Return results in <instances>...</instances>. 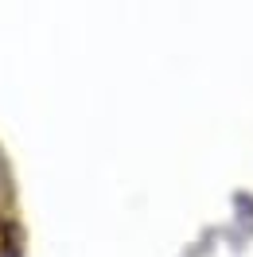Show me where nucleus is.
Here are the masks:
<instances>
[{
	"label": "nucleus",
	"instance_id": "f257e3e1",
	"mask_svg": "<svg viewBox=\"0 0 253 257\" xmlns=\"http://www.w3.org/2000/svg\"><path fill=\"white\" fill-rule=\"evenodd\" d=\"M20 253H24V234L12 218L0 214V257H20Z\"/></svg>",
	"mask_w": 253,
	"mask_h": 257
}]
</instances>
